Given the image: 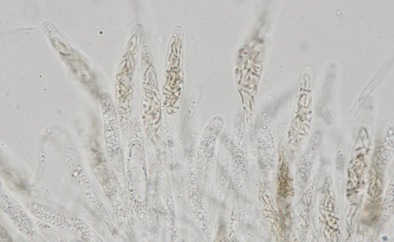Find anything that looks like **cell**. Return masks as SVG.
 <instances>
[{"label": "cell", "instance_id": "1", "mask_svg": "<svg viewBox=\"0 0 394 242\" xmlns=\"http://www.w3.org/2000/svg\"><path fill=\"white\" fill-rule=\"evenodd\" d=\"M29 208L35 216L41 220L72 232L82 239L88 240V226L79 219L65 215L37 203L31 204Z\"/></svg>", "mask_w": 394, "mask_h": 242}]
</instances>
